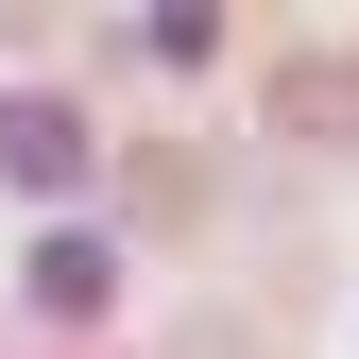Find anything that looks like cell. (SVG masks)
Instances as JSON below:
<instances>
[{"instance_id": "1", "label": "cell", "mask_w": 359, "mask_h": 359, "mask_svg": "<svg viewBox=\"0 0 359 359\" xmlns=\"http://www.w3.org/2000/svg\"><path fill=\"white\" fill-rule=\"evenodd\" d=\"M274 120H291V137H359V34H342V52H291V69H274Z\"/></svg>"}, {"instance_id": "2", "label": "cell", "mask_w": 359, "mask_h": 359, "mask_svg": "<svg viewBox=\"0 0 359 359\" xmlns=\"http://www.w3.org/2000/svg\"><path fill=\"white\" fill-rule=\"evenodd\" d=\"M0 154H18L34 189H69V171H86V120H69V103H18V120H0Z\"/></svg>"}]
</instances>
